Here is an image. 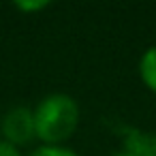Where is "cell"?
Wrapping results in <instances>:
<instances>
[{
	"label": "cell",
	"mask_w": 156,
	"mask_h": 156,
	"mask_svg": "<svg viewBox=\"0 0 156 156\" xmlns=\"http://www.w3.org/2000/svg\"><path fill=\"white\" fill-rule=\"evenodd\" d=\"M34 111L37 139L43 145H62L73 137L79 124V105L64 92L47 94L39 101Z\"/></svg>",
	"instance_id": "cell-1"
},
{
	"label": "cell",
	"mask_w": 156,
	"mask_h": 156,
	"mask_svg": "<svg viewBox=\"0 0 156 156\" xmlns=\"http://www.w3.org/2000/svg\"><path fill=\"white\" fill-rule=\"evenodd\" d=\"M0 133H2V141L11 143L17 150L24 145H30L37 139L34 111L26 105L11 107L0 120Z\"/></svg>",
	"instance_id": "cell-2"
},
{
	"label": "cell",
	"mask_w": 156,
	"mask_h": 156,
	"mask_svg": "<svg viewBox=\"0 0 156 156\" xmlns=\"http://www.w3.org/2000/svg\"><path fill=\"white\" fill-rule=\"evenodd\" d=\"M118 156H156V135L130 130V135L124 137V147Z\"/></svg>",
	"instance_id": "cell-3"
},
{
	"label": "cell",
	"mask_w": 156,
	"mask_h": 156,
	"mask_svg": "<svg viewBox=\"0 0 156 156\" xmlns=\"http://www.w3.org/2000/svg\"><path fill=\"white\" fill-rule=\"evenodd\" d=\"M139 77L147 90L156 94V45L147 47L139 60Z\"/></svg>",
	"instance_id": "cell-4"
},
{
	"label": "cell",
	"mask_w": 156,
	"mask_h": 156,
	"mask_svg": "<svg viewBox=\"0 0 156 156\" xmlns=\"http://www.w3.org/2000/svg\"><path fill=\"white\" fill-rule=\"evenodd\" d=\"M28 156H79V154L64 147V145H39Z\"/></svg>",
	"instance_id": "cell-5"
},
{
	"label": "cell",
	"mask_w": 156,
	"mask_h": 156,
	"mask_svg": "<svg viewBox=\"0 0 156 156\" xmlns=\"http://www.w3.org/2000/svg\"><path fill=\"white\" fill-rule=\"evenodd\" d=\"M17 11H43V9H47L49 7V2H45V0H34V2H15L13 5Z\"/></svg>",
	"instance_id": "cell-6"
},
{
	"label": "cell",
	"mask_w": 156,
	"mask_h": 156,
	"mask_svg": "<svg viewBox=\"0 0 156 156\" xmlns=\"http://www.w3.org/2000/svg\"><path fill=\"white\" fill-rule=\"evenodd\" d=\"M0 156H22V154H20L17 147H13L11 143H7V141L0 139Z\"/></svg>",
	"instance_id": "cell-7"
}]
</instances>
